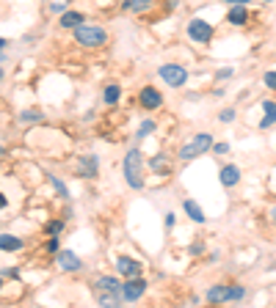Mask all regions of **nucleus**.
<instances>
[{"label": "nucleus", "mask_w": 276, "mask_h": 308, "mask_svg": "<svg viewBox=\"0 0 276 308\" xmlns=\"http://www.w3.org/2000/svg\"><path fill=\"white\" fill-rule=\"evenodd\" d=\"M50 9H53V11H56V14H64V3H53V6H50Z\"/></svg>", "instance_id": "obj_31"}, {"label": "nucleus", "mask_w": 276, "mask_h": 308, "mask_svg": "<svg viewBox=\"0 0 276 308\" xmlns=\"http://www.w3.org/2000/svg\"><path fill=\"white\" fill-rule=\"evenodd\" d=\"M0 286H3V284H0Z\"/></svg>", "instance_id": "obj_38"}, {"label": "nucleus", "mask_w": 276, "mask_h": 308, "mask_svg": "<svg viewBox=\"0 0 276 308\" xmlns=\"http://www.w3.org/2000/svg\"><path fill=\"white\" fill-rule=\"evenodd\" d=\"M215 154H227V152H230V143H215Z\"/></svg>", "instance_id": "obj_28"}, {"label": "nucleus", "mask_w": 276, "mask_h": 308, "mask_svg": "<svg viewBox=\"0 0 276 308\" xmlns=\"http://www.w3.org/2000/svg\"><path fill=\"white\" fill-rule=\"evenodd\" d=\"M105 31L99 25H78L75 28V42L83 47H103L105 44Z\"/></svg>", "instance_id": "obj_4"}, {"label": "nucleus", "mask_w": 276, "mask_h": 308, "mask_svg": "<svg viewBox=\"0 0 276 308\" xmlns=\"http://www.w3.org/2000/svg\"><path fill=\"white\" fill-rule=\"evenodd\" d=\"M47 250L56 253V250H58V239H50V242H47Z\"/></svg>", "instance_id": "obj_32"}, {"label": "nucleus", "mask_w": 276, "mask_h": 308, "mask_svg": "<svg viewBox=\"0 0 276 308\" xmlns=\"http://www.w3.org/2000/svg\"><path fill=\"white\" fill-rule=\"evenodd\" d=\"M152 129H155V121H152V119H146L144 124L138 127V138H146V135H152Z\"/></svg>", "instance_id": "obj_22"}, {"label": "nucleus", "mask_w": 276, "mask_h": 308, "mask_svg": "<svg viewBox=\"0 0 276 308\" xmlns=\"http://www.w3.org/2000/svg\"><path fill=\"white\" fill-rule=\"evenodd\" d=\"M227 294H230V286H210V289H207V300H210V303H224Z\"/></svg>", "instance_id": "obj_16"}, {"label": "nucleus", "mask_w": 276, "mask_h": 308, "mask_svg": "<svg viewBox=\"0 0 276 308\" xmlns=\"http://www.w3.org/2000/svg\"><path fill=\"white\" fill-rule=\"evenodd\" d=\"M124 179L133 190L144 187V160H141L138 149H130L127 157H124Z\"/></svg>", "instance_id": "obj_2"}, {"label": "nucleus", "mask_w": 276, "mask_h": 308, "mask_svg": "<svg viewBox=\"0 0 276 308\" xmlns=\"http://www.w3.org/2000/svg\"><path fill=\"white\" fill-rule=\"evenodd\" d=\"M116 270L122 272V275H127V278L141 275V262H136V259H130V256H119L116 259Z\"/></svg>", "instance_id": "obj_9"}, {"label": "nucleus", "mask_w": 276, "mask_h": 308, "mask_svg": "<svg viewBox=\"0 0 276 308\" xmlns=\"http://www.w3.org/2000/svg\"><path fill=\"white\" fill-rule=\"evenodd\" d=\"M50 182H53V187H56V190H58V195H61V198H69V193H66V187H64V182H58V179H56V176H53V179H50Z\"/></svg>", "instance_id": "obj_24"}, {"label": "nucleus", "mask_w": 276, "mask_h": 308, "mask_svg": "<svg viewBox=\"0 0 276 308\" xmlns=\"http://www.w3.org/2000/svg\"><path fill=\"white\" fill-rule=\"evenodd\" d=\"M144 292H146V281L138 278V275H133L127 284H122V297L130 300V303H133V300H138Z\"/></svg>", "instance_id": "obj_7"}, {"label": "nucleus", "mask_w": 276, "mask_h": 308, "mask_svg": "<svg viewBox=\"0 0 276 308\" xmlns=\"http://www.w3.org/2000/svg\"><path fill=\"white\" fill-rule=\"evenodd\" d=\"M224 3H232V6H248L252 0H224Z\"/></svg>", "instance_id": "obj_30"}, {"label": "nucleus", "mask_w": 276, "mask_h": 308, "mask_svg": "<svg viewBox=\"0 0 276 308\" xmlns=\"http://www.w3.org/2000/svg\"><path fill=\"white\" fill-rule=\"evenodd\" d=\"M246 294L243 286H230V294H227V300H240Z\"/></svg>", "instance_id": "obj_23"}, {"label": "nucleus", "mask_w": 276, "mask_h": 308, "mask_svg": "<svg viewBox=\"0 0 276 308\" xmlns=\"http://www.w3.org/2000/svg\"><path fill=\"white\" fill-rule=\"evenodd\" d=\"M158 74L166 80V86H171V88H183V86H185V80H188L185 66H180V64H163Z\"/></svg>", "instance_id": "obj_5"}, {"label": "nucleus", "mask_w": 276, "mask_h": 308, "mask_svg": "<svg viewBox=\"0 0 276 308\" xmlns=\"http://www.w3.org/2000/svg\"><path fill=\"white\" fill-rule=\"evenodd\" d=\"M6 44H9V42H6V39H0V52H3V47H6Z\"/></svg>", "instance_id": "obj_35"}, {"label": "nucleus", "mask_w": 276, "mask_h": 308, "mask_svg": "<svg viewBox=\"0 0 276 308\" xmlns=\"http://www.w3.org/2000/svg\"><path fill=\"white\" fill-rule=\"evenodd\" d=\"M22 248V239L14 234H0V250H19Z\"/></svg>", "instance_id": "obj_13"}, {"label": "nucleus", "mask_w": 276, "mask_h": 308, "mask_svg": "<svg viewBox=\"0 0 276 308\" xmlns=\"http://www.w3.org/2000/svg\"><path fill=\"white\" fill-rule=\"evenodd\" d=\"M152 171H155V174H169V162L163 160V154H158L152 160Z\"/></svg>", "instance_id": "obj_19"}, {"label": "nucleus", "mask_w": 276, "mask_h": 308, "mask_svg": "<svg viewBox=\"0 0 276 308\" xmlns=\"http://www.w3.org/2000/svg\"><path fill=\"white\" fill-rule=\"evenodd\" d=\"M119 94H122V91H119V86H108L105 88V102H108V105H113V102L119 99Z\"/></svg>", "instance_id": "obj_20"}, {"label": "nucleus", "mask_w": 276, "mask_h": 308, "mask_svg": "<svg viewBox=\"0 0 276 308\" xmlns=\"http://www.w3.org/2000/svg\"><path fill=\"white\" fill-rule=\"evenodd\" d=\"M262 80H265V86L271 88V91H276V72H268V74H265V77H262Z\"/></svg>", "instance_id": "obj_25"}, {"label": "nucleus", "mask_w": 276, "mask_h": 308, "mask_svg": "<svg viewBox=\"0 0 276 308\" xmlns=\"http://www.w3.org/2000/svg\"><path fill=\"white\" fill-rule=\"evenodd\" d=\"M160 102H163V97H160V94L155 91V88L146 86L144 91H141V105H144L146 110H158V107H160Z\"/></svg>", "instance_id": "obj_10"}, {"label": "nucleus", "mask_w": 276, "mask_h": 308, "mask_svg": "<svg viewBox=\"0 0 276 308\" xmlns=\"http://www.w3.org/2000/svg\"><path fill=\"white\" fill-rule=\"evenodd\" d=\"M94 289H97L99 305H108V308L119 305V297H122V284H119V281L113 278V275L97 278V281H94Z\"/></svg>", "instance_id": "obj_1"}, {"label": "nucleus", "mask_w": 276, "mask_h": 308, "mask_svg": "<svg viewBox=\"0 0 276 308\" xmlns=\"http://www.w3.org/2000/svg\"><path fill=\"white\" fill-rule=\"evenodd\" d=\"M188 36H191V42L207 44L213 39V25L205 22V19H191L188 22Z\"/></svg>", "instance_id": "obj_6"}, {"label": "nucleus", "mask_w": 276, "mask_h": 308, "mask_svg": "<svg viewBox=\"0 0 276 308\" xmlns=\"http://www.w3.org/2000/svg\"><path fill=\"white\" fill-rule=\"evenodd\" d=\"M0 80H3V69H0Z\"/></svg>", "instance_id": "obj_37"}, {"label": "nucleus", "mask_w": 276, "mask_h": 308, "mask_svg": "<svg viewBox=\"0 0 276 308\" xmlns=\"http://www.w3.org/2000/svg\"><path fill=\"white\" fill-rule=\"evenodd\" d=\"M149 6H152V0H124L122 9H127V11H144V9H149Z\"/></svg>", "instance_id": "obj_18"}, {"label": "nucleus", "mask_w": 276, "mask_h": 308, "mask_svg": "<svg viewBox=\"0 0 276 308\" xmlns=\"http://www.w3.org/2000/svg\"><path fill=\"white\" fill-rule=\"evenodd\" d=\"M230 25H246V19H248V11H246V6H235V9L230 11Z\"/></svg>", "instance_id": "obj_17"}, {"label": "nucleus", "mask_w": 276, "mask_h": 308, "mask_svg": "<svg viewBox=\"0 0 276 308\" xmlns=\"http://www.w3.org/2000/svg\"><path fill=\"white\" fill-rule=\"evenodd\" d=\"M58 267L66 270V272H75V270L83 267V262H80V256L75 250H61V253H58Z\"/></svg>", "instance_id": "obj_8"}, {"label": "nucleus", "mask_w": 276, "mask_h": 308, "mask_svg": "<svg viewBox=\"0 0 276 308\" xmlns=\"http://www.w3.org/2000/svg\"><path fill=\"white\" fill-rule=\"evenodd\" d=\"M202 250H205V245H202V242H196V245H191V253H202Z\"/></svg>", "instance_id": "obj_33"}, {"label": "nucleus", "mask_w": 276, "mask_h": 308, "mask_svg": "<svg viewBox=\"0 0 276 308\" xmlns=\"http://www.w3.org/2000/svg\"><path fill=\"white\" fill-rule=\"evenodd\" d=\"M61 229H64V223H61V220H53V223H47V231H50V234H58Z\"/></svg>", "instance_id": "obj_26"}, {"label": "nucleus", "mask_w": 276, "mask_h": 308, "mask_svg": "<svg viewBox=\"0 0 276 308\" xmlns=\"http://www.w3.org/2000/svg\"><path fill=\"white\" fill-rule=\"evenodd\" d=\"M262 107H265V119L260 121V129H268L276 124V102H262Z\"/></svg>", "instance_id": "obj_12"}, {"label": "nucleus", "mask_w": 276, "mask_h": 308, "mask_svg": "<svg viewBox=\"0 0 276 308\" xmlns=\"http://www.w3.org/2000/svg\"><path fill=\"white\" fill-rule=\"evenodd\" d=\"M6 204H9V201H6V195L0 193V209H6Z\"/></svg>", "instance_id": "obj_34"}, {"label": "nucleus", "mask_w": 276, "mask_h": 308, "mask_svg": "<svg viewBox=\"0 0 276 308\" xmlns=\"http://www.w3.org/2000/svg\"><path fill=\"white\" fill-rule=\"evenodd\" d=\"M183 207H185V212H188V217H191V220H196V223H205L207 220L205 212H202V207H199L196 201H185Z\"/></svg>", "instance_id": "obj_14"}, {"label": "nucleus", "mask_w": 276, "mask_h": 308, "mask_svg": "<svg viewBox=\"0 0 276 308\" xmlns=\"http://www.w3.org/2000/svg\"><path fill=\"white\" fill-rule=\"evenodd\" d=\"M240 182V168L238 165H224L221 168V184L224 187H235Z\"/></svg>", "instance_id": "obj_11"}, {"label": "nucleus", "mask_w": 276, "mask_h": 308, "mask_svg": "<svg viewBox=\"0 0 276 308\" xmlns=\"http://www.w3.org/2000/svg\"><path fill=\"white\" fill-rule=\"evenodd\" d=\"M22 121H39V113L36 110H25L22 113Z\"/></svg>", "instance_id": "obj_27"}, {"label": "nucleus", "mask_w": 276, "mask_h": 308, "mask_svg": "<svg viewBox=\"0 0 276 308\" xmlns=\"http://www.w3.org/2000/svg\"><path fill=\"white\" fill-rule=\"evenodd\" d=\"M235 119V110H224L221 113V121H232Z\"/></svg>", "instance_id": "obj_29"}, {"label": "nucleus", "mask_w": 276, "mask_h": 308, "mask_svg": "<svg viewBox=\"0 0 276 308\" xmlns=\"http://www.w3.org/2000/svg\"><path fill=\"white\" fill-rule=\"evenodd\" d=\"M213 146V138L207 132H199L193 135L188 143H183V149H180V160H196V157H202L205 152H210Z\"/></svg>", "instance_id": "obj_3"}, {"label": "nucleus", "mask_w": 276, "mask_h": 308, "mask_svg": "<svg viewBox=\"0 0 276 308\" xmlns=\"http://www.w3.org/2000/svg\"><path fill=\"white\" fill-rule=\"evenodd\" d=\"M83 19L86 17L80 14V11H64V14H61V25H64V28H78Z\"/></svg>", "instance_id": "obj_15"}, {"label": "nucleus", "mask_w": 276, "mask_h": 308, "mask_svg": "<svg viewBox=\"0 0 276 308\" xmlns=\"http://www.w3.org/2000/svg\"><path fill=\"white\" fill-rule=\"evenodd\" d=\"M83 168H86L83 176H94V174H97V160H94V157H86V160H83Z\"/></svg>", "instance_id": "obj_21"}, {"label": "nucleus", "mask_w": 276, "mask_h": 308, "mask_svg": "<svg viewBox=\"0 0 276 308\" xmlns=\"http://www.w3.org/2000/svg\"><path fill=\"white\" fill-rule=\"evenodd\" d=\"M271 217H273V220H276V207H273V209H271Z\"/></svg>", "instance_id": "obj_36"}]
</instances>
